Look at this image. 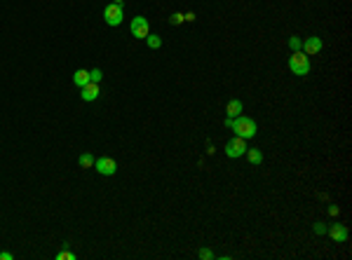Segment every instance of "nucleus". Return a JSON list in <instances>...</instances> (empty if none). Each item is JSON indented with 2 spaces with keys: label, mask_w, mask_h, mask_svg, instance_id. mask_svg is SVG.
Segmentation results:
<instances>
[{
  "label": "nucleus",
  "mask_w": 352,
  "mask_h": 260,
  "mask_svg": "<svg viewBox=\"0 0 352 260\" xmlns=\"http://www.w3.org/2000/svg\"><path fill=\"white\" fill-rule=\"evenodd\" d=\"M226 127L228 129H233L235 136H240V138H253L256 136V131H258V127H256V122H253L251 117L247 115H237V117H228L226 120Z\"/></svg>",
  "instance_id": "nucleus-1"
},
{
  "label": "nucleus",
  "mask_w": 352,
  "mask_h": 260,
  "mask_svg": "<svg viewBox=\"0 0 352 260\" xmlns=\"http://www.w3.org/2000/svg\"><path fill=\"white\" fill-rule=\"evenodd\" d=\"M289 71L294 73V75H301V78L307 75V73H310V56H307L305 52H301V49L294 52L289 56Z\"/></svg>",
  "instance_id": "nucleus-2"
},
{
  "label": "nucleus",
  "mask_w": 352,
  "mask_h": 260,
  "mask_svg": "<svg viewBox=\"0 0 352 260\" xmlns=\"http://www.w3.org/2000/svg\"><path fill=\"white\" fill-rule=\"evenodd\" d=\"M122 19H125L122 5H117V2L106 5V9H103V21H106L108 26H120V24H122Z\"/></svg>",
  "instance_id": "nucleus-3"
},
{
  "label": "nucleus",
  "mask_w": 352,
  "mask_h": 260,
  "mask_svg": "<svg viewBox=\"0 0 352 260\" xmlns=\"http://www.w3.org/2000/svg\"><path fill=\"white\" fill-rule=\"evenodd\" d=\"M247 153V138H240V136H235L233 141H228L226 143V155L228 157H242Z\"/></svg>",
  "instance_id": "nucleus-4"
},
{
  "label": "nucleus",
  "mask_w": 352,
  "mask_h": 260,
  "mask_svg": "<svg viewBox=\"0 0 352 260\" xmlns=\"http://www.w3.org/2000/svg\"><path fill=\"white\" fill-rule=\"evenodd\" d=\"M94 169L99 171L101 176H113L117 171V164L113 157H99V160L94 162Z\"/></svg>",
  "instance_id": "nucleus-5"
},
{
  "label": "nucleus",
  "mask_w": 352,
  "mask_h": 260,
  "mask_svg": "<svg viewBox=\"0 0 352 260\" xmlns=\"http://www.w3.org/2000/svg\"><path fill=\"white\" fill-rule=\"evenodd\" d=\"M151 33V26H148V19L146 17H134L132 19V36L134 38H148Z\"/></svg>",
  "instance_id": "nucleus-6"
},
{
  "label": "nucleus",
  "mask_w": 352,
  "mask_h": 260,
  "mask_svg": "<svg viewBox=\"0 0 352 260\" xmlns=\"http://www.w3.org/2000/svg\"><path fill=\"white\" fill-rule=\"evenodd\" d=\"M322 47H324V43H322V38H317V36H312V38H305L303 40V45H301V49L307 54V56H315V54H319L322 52Z\"/></svg>",
  "instance_id": "nucleus-7"
},
{
  "label": "nucleus",
  "mask_w": 352,
  "mask_h": 260,
  "mask_svg": "<svg viewBox=\"0 0 352 260\" xmlns=\"http://www.w3.org/2000/svg\"><path fill=\"white\" fill-rule=\"evenodd\" d=\"M82 89V101H97L99 99V85H97V82H87V85H85V87H80Z\"/></svg>",
  "instance_id": "nucleus-8"
},
{
  "label": "nucleus",
  "mask_w": 352,
  "mask_h": 260,
  "mask_svg": "<svg viewBox=\"0 0 352 260\" xmlns=\"http://www.w3.org/2000/svg\"><path fill=\"white\" fill-rule=\"evenodd\" d=\"M326 232L331 234L334 242H348V227H345V225H331Z\"/></svg>",
  "instance_id": "nucleus-9"
},
{
  "label": "nucleus",
  "mask_w": 352,
  "mask_h": 260,
  "mask_svg": "<svg viewBox=\"0 0 352 260\" xmlns=\"http://www.w3.org/2000/svg\"><path fill=\"white\" fill-rule=\"evenodd\" d=\"M244 113V103L240 99H230L228 101V106H226V115L228 117H237V115H242Z\"/></svg>",
  "instance_id": "nucleus-10"
},
{
  "label": "nucleus",
  "mask_w": 352,
  "mask_h": 260,
  "mask_svg": "<svg viewBox=\"0 0 352 260\" xmlns=\"http://www.w3.org/2000/svg\"><path fill=\"white\" fill-rule=\"evenodd\" d=\"M90 82V71H75V75H73V85L75 87H85Z\"/></svg>",
  "instance_id": "nucleus-11"
},
{
  "label": "nucleus",
  "mask_w": 352,
  "mask_h": 260,
  "mask_svg": "<svg viewBox=\"0 0 352 260\" xmlns=\"http://www.w3.org/2000/svg\"><path fill=\"white\" fill-rule=\"evenodd\" d=\"M244 155H247V160L251 162V164H261L263 162V153L258 150V148H247V153Z\"/></svg>",
  "instance_id": "nucleus-12"
},
{
  "label": "nucleus",
  "mask_w": 352,
  "mask_h": 260,
  "mask_svg": "<svg viewBox=\"0 0 352 260\" xmlns=\"http://www.w3.org/2000/svg\"><path fill=\"white\" fill-rule=\"evenodd\" d=\"M146 43H148V47H151V49H157V47H162V40H160V36H155V33H148Z\"/></svg>",
  "instance_id": "nucleus-13"
},
{
  "label": "nucleus",
  "mask_w": 352,
  "mask_h": 260,
  "mask_svg": "<svg viewBox=\"0 0 352 260\" xmlns=\"http://www.w3.org/2000/svg\"><path fill=\"white\" fill-rule=\"evenodd\" d=\"M78 162H80L82 169H90V167H94V157H92L90 153H82V155H80V160H78Z\"/></svg>",
  "instance_id": "nucleus-14"
},
{
  "label": "nucleus",
  "mask_w": 352,
  "mask_h": 260,
  "mask_svg": "<svg viewBox=\"0 0 352 260\" xmlns=\"http://www.w3.org/2000/svg\"><path fill=\"white\" fill-rule=\"evenodd\" d=\"M101 78H103V73H101L99 68H92L90 71V82H97V85H99Z\"/></svg>",
  "instance_id": "nucleus-15"
},
{
  "label": "nucleus",
  "mask_w": 352,
  "mask_h": 260,
  "mask_svg": "<svg viewBox=\"0 0 352 260\" xmlns=\"http://www.w3.org/2000/svg\"><path fill=\"white\" fill-rule=\"evenodd\" d=\"M301 45H303V43H301V38H298V36H291V40H289V47H291V49H294V52H298V49H301Z\"/></svg>",
  "instance_id": "nucleus-16"
},
{
  "label": "nucleus",
  "mask_w": 352,
  "mask_h": 260,
  "mask_svg": "<svg viewBox=\"0 0 352 260\" xmlns=\"http://www.w3.org/2000/svg\"><path fill=\"white\" fill-rule=\"evenodd\" d=\"M56 260H75V253H71V251H61V253H56Z\"/></svg>",
  "instance_id": "nucleus-17"
},
{
  "label": "nucleus",
  "mask_w": 352,
  "mask_h": 260,
  "mask_svg": "<svg viewBox=\"0 0 352 260\" xmlns=\"http://www.w3.org/2000/svg\"><path fill=\"white\" fill-rule=\"evenodd\" d=\"M169 21H172L174 26H179V24H183V14H181V12H174L172 17H169Z\"/></svg>",
  "instance_id": "nucleus-18"
},
{
  "label": "nucleus",
  "mask_w": 352,
  "mask_h": 260,
  "mask_svg": "<svg viewBox=\"0 0 352 260\" xmlns=\"http://www.w3.org/2000/svg\"><path fill=\"white\" fill-rule=\"evenodd\" d=\"M200 258H202V260H209V258H214V253L209 251V249H202V251H200Z\"/></svg>",
  "instance_id": "nucleus-19"
},
{
  "label": "nucleus",
  "mask_w": 352,
  "mask_h": 260,
  "mask_svg": "<svg viewBox=\"0 0 352 260\" xmlns=\"http://www.w3.org/2000/svg\"><path fill=\"white\" fill-rule=\"evenodd\" d=\"M312 230H315V234H324L326 232V227L322 223H315V225H312Z\"/></svg>",
  "instance_id": "nucleus-20"
},
{
  "label": "nucleus",
  "mask_w": 352,
  "mask_h": 260,
  "mask_svg": "<svg viewBox=\"0 0 352 260\" xmlns=\"http://www.w3.org/2000/svg\"><path fill=\"white\" fill-rule=\"evenodd\" d=\"M338 214H341V207L331 204V207H329V216H338Z\"/></svg>",
  "instance_id": "nucleus-21"
},
{
  "label": "nucleus",
  "mask_w": 352,
  "mask_h": 260,
  "mask_svg": "<svg viewBox=\"0 0 352 260\" xmlns=\"http://www.w3.org/2000/svg\"><path fill=\"white\" fill-rule=\"evenodd\" d=\"M183 21H195V12H186V14H183Z\"/></svg>",
  "instance_id": "nucleus-22"
},
{
  "label": "nucleus",
  "mask_w": 352,
  "mask_h": 260,
  "mask_svg": "<svg viewBox=\"0 0 352 260\" xmlns=\"http://www.w3.org/2000/svg\"><path fill=\"white\" fill-rule=\"evenodd\" d=\"M14 256L12 253H7V251H0V260H12Z\"/></svg>",
  "instance_id": "nucleus-23"
},
{
  "label": "nucleus",
  "mask_w": 352,
  "mask_h": 260,
  "mask_svg": "<svg viewBox=\"0 0 352 260\" xmlns=\"http://www.w3.org/2000/svg\"><path fill=\"white\" fill-rule=\"evenodd\" d=\"M113 2H117V5H122V0H113Z\"/></svg>",
  "instance_id": "nucleus-24"
}]
</instances>
